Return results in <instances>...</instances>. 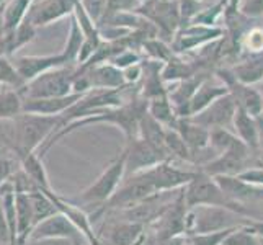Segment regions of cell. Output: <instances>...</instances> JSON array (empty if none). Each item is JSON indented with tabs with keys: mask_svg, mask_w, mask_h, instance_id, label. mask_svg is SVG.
I'll list each match as a JSON object with an SVG mask.
<instances>
[{
	"mask_svg": "<svg viewBox=\"0 0 263 245\" xmlns=\"http://www.w3.org/2000/svg\"><path fill=\"white\" fill-rule=\"evenodd\" d=\"M16 204V245H25L34 229V214L28 193H15Z\"/></svg>",
	"mask_w": 263,
	"mask_h": 245,
	"instance_id": "obj_20",
	"label": "cell"
},
{
	"mask_svg": "<svg viewBox=\"0 0 263 245\" xmlns=\"http://www.w3.org/2000/svg\"><path fill=\"white\" fill-rule=\"evenodd\" d=\"M85 93H70L58 98H23V113L61 116L70 110Z\"/></svg>",
	"mask_w": 263,
	"mask_h": 245,
	"instance_id": "obj_15",
	"label": "cell"
},
{
	"mask_svg": "<svg viewBox=\"0 0 263 245\" xmlns=\"http://www.w3.org/2000/svg\"><path fill=\"white\" fill-rule=\"evenodd\" d=\"M124 74V79H126V84L128 85H134L138 84V82L142 79V74H144V67H142V62L139 64H134V66H129L123 70Z\"/></svg>",
	"mask_w": 263,
	"mask_h": 245,
	"instance_id": "obj_39",
	"label": "cell"
},
{
	"mask_svg": "<svg viewBox=\"0 0 263 245\" xmlns=\"http://www.w3.org/2000/svg\"><path fill=\"white\" fill-rule=\"evenodd\" d=\"M165 147H167L170 160L178 159L181 162L193 163L192 152H190V149H188V146L185 144L183 138H181V136L178 134L177 129L167 128V131H165Z\"/></svg>",
	"mask_w": 263,
	"mask_h": 245,
	"instance_id": "obj_27",
	"label": "cell"
},
{
	"mask_svg": "<svg viewBox=\"0 0 263 245\" xmlns=\"http://www.w3.org/2000/svg\"><path fill=\"white\" fill-rule=\"evenodd\" d=\"M80 5L84 7L87 15L98 26V23L103 20V16L106 13V0H80Z\"/></svg>",
	"mask_w": 263,
	"mask_h": 245,
	"instance_id": "obj_34",
	"label": "cell"
},
{
	"mask_svg": "<svg viewBox=\"0 0 263 245\" xmlns=\"http://www.w3.org/2000/svg\"><path fill=\"white\" fill-rule=\"evenodd\" d=\"M33 2L34 0H8L2 15V30H0V33H10L16 30L26 20V15H28Z\"/></svg>",
	"mask_w": 263,
	"mask_h": 245,
	"instance_id": "obj_23",
	"label": "cell"
},
{
	"mask_svg": "<svg viewBox=\"0 0 263 245\" xmlns=\"http://www.w3.org/2000/svg\"><path fill=\"white\" fill-rule=\"evenodd\" d=\"M260 92H261V95H263V84H261V88H260Z\"/></svg>",
	"mask_w": 263,
	"mask_h": 245,
	"instance_id": "obj_48",
	"label": "cell"
},
{
	"mask_svg": "<svg viewBox=\"0 0 263 245\" xmlns=\"http://www.w3.org/2000/svg\"><path fill=\"white\" fill-rule=\"evenodd\" d=\"M106 245H136L146 232V225L129 221H106Z\"/></svg>",
	"mask_w": 263,
	"mask_h": 245,
	"instance_id": "obj_18",
	"label": "cell"
},
{
	"mask_svg": "<svg viewBox=\"0 0 263 245\" xmlns=\"http://www.w3.org/2000/svg\"><path fill=\"white\" fill-rule=\"evenodd\" d=\"M30 195V199H31V206H33V214H34V225L44 221L46 217L52 216L59 213L58 208L54 206L52 199L44 193L41 192V190H36V192L33 193H28Z\"/></svg>",
	"mask_w": 263,
	"mask_h": 245,
	"instance_id": "obj_28",
	"label": "cell"
},
{
	"mask_svg": "<svg viewBox=\"0 0 263 245\" xmlns=\"http://www.w3.org/2000/svg\"><path fill=\"white\" fill-rule=\"evenodd\" d=\"M15 172V162L10 157H0V186H4Z\"/></svg>",
	"mask_w": 263,
	"mask_h": 245,
	"instance_id": "obj_38",
	"label": "cell"
},
{
	"mask_svg": "<svg viewBox=\"0 0 263 245\" xmlns=\"http://www.w3.org/2000/svg\"><path fill=\"white\" fill-rule=\"evenodd\" d=\"M228 88L232 98L235 100L237 108L252 115L253 118L263 115V95L260 92V88H257L255 85L240 84L235 79L229 82Z\"/></svg>",
	"mask_w": 263,
	"mask_h": 245,
	"instance_id": "obj_17",
	"label": "cell"
},
{
	"mask_svg": "<svg viewBox=\"0 0 263 245\" xmlns=\"http://www.w3.org/2000/svg\"><path fill=\"white\" fill-rule=\"evenodd\" d=\"M0 237H2L4 243L12 245L10 228H8V222H7V217H5V213H4V206H2V201H0Z\"/></svg>",
	"mask_w": 263,
	"mask_h": 245,
	"instance_id": "obj_40",
	"label": "cell"
},
{
	"mask_svg": "<svg viewBox=\"0 0 263 245\" xmlns=\"http://www.w3.org/2000/svg\"><path fill=\"white\" fill-rule=\"evenodd\" d=\"M84 43H85V36H84L82 30H80V26H79V23L76 20L74 13H72L69 38H67L64 51H62V54H64V58H66L69 66H77L79 54H80V49H82V46H84Z\"/></svg>",
	"mask_w": 263,
	"mask_h": 245,
	"instance_id": "obj_26",
	"label": "cell"
},
{
	"mask_svg": "<svg viewBox=\"0 0 263 245\" xmlns=\"http://www.w3.org/2000/svg\"><path fill=\"white\" fill-rule=\"evenodd\" d=\"M249 225H250V228H252L253 231H255V232L260 235V237L263 239V219H257V221H255V219H252Z\"/></svg>",
	"mask_w": 263,
	"mask_h": 245,
	"instance_id": "obj_43",
	"label": "cell"
},
{
	"mask_svg": "<svg viewBox=\"0 0 263 245\" xmlns=\"http://www.w3.org/2000/svg\"><path fill=\"white\" fill-rule=\"evenodd\" d=\"M0 245H5V243H4V240H2V237H0Z\"/></svg>",
	"mask_w": 263,
	"mask_h": 245,
	"instance_id": "obj_47",
	"label": "cell"
},
{
	"mask_svg": "<svg viewBox=\"0 0 263 245\" xmlns=\"http://www.w3.org/2000/svg\"><path fill=\"white\" fill-rule=\"evenodd\" d=\"M102 245H103V243H102Z\"/></svg>",
	"mask_w": 263,
	"mask_h": 245,
	"instance_id": "obj_52",
	"label": "cell"
},
{
	"mask_svg": "<svg viewBox=\"0 0 263 245\" xmlns=\"http://www.w3.org/2000/svg\"><path fill=\"white\" fill-rule=\"evenodd\" d=\"M174 129H177L178 134L183 138L185 144L188 146L190 152H192V156H193L195 165L199 162V157H201L203 154L211 150V147H210L211 131L203 128L201 124L195 123L192 118H178Z\"/></svg>",
	"mask_w": 263,
	"mask_h": 245,
	"instance_id": "obj_14",
	"label": "cell"
},
{
	"mask_svg": "<svg viewBox=\"0 0 263 245\" xmlns=\"http://www.w3.org/2000/svg\"><path fill=\"white\" fill-rule=\"evenodd\" d=\"M126 152V177H133L136 174L147 170L160 162H165V157L159 154L151 144H147L141 138H134L128 141V146L124 149Z\"/></svg>",
	"mask_w": 263,
	"mask_h": 245,
	"instance_id": "obj_10",
	"label": "cell"
},
{
	"mask_svg": "<svg viewBox=\"0 0 263 245\" xmlns=\"http://www.w3.org/2000/svg\"><path fill=\"white\" fill-rule=\"evenodd\" d=\"M16 157L20 159L22 168L26 172V175L34 181L36 186H38L41 192H51L48 174H46V168H44L43 157H40V154H36V152L18 154Z\"/></svg>",
	"mask_w": 263,
	"mask_h": 245,
	"instance_id": "obj_22",
	"label": "cell"
},
{
	"mask_svg": "<svg viewBox=\"0 0 263 245\" xmlns=\"http://www.w3.org/2000/svg\"><path fill=\"white\" fill-rule=\"evenodd\" d=\"M4 2H5V0H0V5H2V4H4Z\"/></svg>",
	"mask_w": 263,
	"mask_h": 245,
	"instance_id": "obj_49",
	"label": "cell"
},
{
	"mask_svg": "<svg viewBox=\"0 0 263 245\" xmlns=\"http://www.w3.org/2000/svg\"><path fill=\"white\" fill-rule=\"evenodd\" d=\"M240 58L246 54L263 52V26H249V30L240 38Z\"/></svg>",
	"mask_w": 263,
	"mask_h": 245,
	"instance_id": "obj_29",
	"label": "cell"
},
{
	"mask_svg": "<svg viewBox=\"0 0 263 245\" xmlns=\"http://www.w3.org/2000/svg\"><path fill=\"white\" fill-rule=\"evenodd\" d=\"M79 72H82L87 79L90 90H120L128 85L123 70L110 62H102V64L90 67H79Z\"/></svg>",
	"mask_w": 263,
	"mask_h": 245,
	"instance_id": "obj_13",
	"label": "cell"
},
{
	"mask_svg": "<svg viewBox=\"0 0 263 245\" xmlns=\"http://www.w3.org/2000/svg\"><path fill=\"white\" fill-rule=\"evenodd\" d=\"M126 177V152L123 150L110 165H108L103 174L100 175L92 185L85 188L76 199V204H105L110 199L118 188L121 186Z\"/></svg>",
	"mask_w": 263,
	"mask_h": 245,
	"instance_id": "obj_5",
	"label": "cell"
},
{
	"mask_svg": "<svg viewBox=\"0 0 263 245\" xmlns=\"http://www.w3.org/2000/svg\"><path fill=\"white\" fill-rule=\"evenodd\" d=\"M147 2H151V0H139V4L142 5V4H147Z\"/></svg>",
	"mask_w": 263,
	"mask_h": 245,
	"instance_id": "obj_45",
	"label": "cell"
},
{
	"mask_svg": "<svg viewBox=\"0 0 263 245\" xmlns=\"http://www.w3.org/2000/svg\"><path fill=\"white\" fill-rule=\"evenodd\" d=\"M257 129H258V144H260V150H263V115L257 116Z\"/></svg>",
	"mask_w": 263,
	"mask_h": 245,
	"instance_id": "obj_42",
	"label": "cell"
},
{
	"mask_svg": "<svg viewBox=\"0 0 263 245\" xmlns=\"http://www.w3.org/2000/svg\"><path fill=\"white\" fill-rule=\"evenodd\" d=\"M222 245H261V237L250 225L234 229Z\"/></svg>",
	"mask_w": 263,
	"mask_h": 245,
	"instance_id": "obj_31",
	"label": "cell"
},
{
	"mask_svg": "<svg viewBox=\"0 0 263 245\" xmlns=\"http://www.w3.org/2000/svg\"><path fill=\"white\" fill-rule=\"evenodd\" d=\"M186 239H188V237H186ZM186 245H192V243H190V242H188V240H186Z\"/></svg>",
	"mask_w": 263,
	"mask_h": 245,
	"instance_id": "obj_50",
	"label": "cell"
},
{
	"mask_svg": "<svg viewBox=\"0 0 263 245\" xmlns=\"http://www.w3.org/2000/svg\"><path fill=\"white\" fill-rule=\"evenodd\" d=\"M235 113H237V105H235V100L232 98V95L228 93L217 98L216 102H213L201 113L192 116V120L210 131L221 128L232 129Z\"/></svg>",
	"mask_w": 263,
	"mask_h": 245,
	"instance_id": "obj_9",
	"label": "cell"
},
{
	"mask_svg": "<svg viewBox=\"0 0 263 245\" xmlns=\"http://www.w3.org/2000/svg\"><path fill=\"white\" fill-rule=\"evenodd\" d=\"M196 172L198 170L178 168L170 160H165L141 172V174H144V177L154 185L157 193H162V192H174V190L185 188L195 178Z\"/></svg>",
	"mask_w": 263,
	"mask_h": 245,
	"instance_id": "obj_6",
	"label": "cell"
},
{
	"mask_svg": "<svg viewBox=\"0 0 263 245\" xmlns=\"http://www.w3.org/2000/svg\"><path fill=\"white\" fill-rule=\"evenodd\" d=\"M79 2L80 0H36L30 7L26 20H28L34 28L49 25L69 13H74L76 5Z\"/></svg>",
	"mask_w": 263,
	"mask_h": 245,
	"instance_id": "obj_11",
	"label": "cell"
},
{
	"mask_svg": "<svg viewBox=\"0 0 263 245\" xmlns=\"http://www.w3.org/2000/svg\"><path fill=\"white\" fill-rule=\"evenodd\" d=\"M36 239H70L76 245H90L88 240L85 239V235L62 213L52 214L46 217L44 221L36 224L28 240H36Z\"/></svg>",
	"mask_w": 263,
	"mask_h": 245,
	"instance_id": "obj_7",
	"label": "cell"
},
{
	"mask_svg": "<svg viewBox=\"0 0 263 245\" xmlns=\"http://www.w3.org/2000/svg\"><path fill=\"white\" fill-rule=\"evenodd\" d=\"M23 113V97L20 90L0 85V120H13Z\"/></svg>",
	"mask_w": 263,
	"mask_h": 245,
	"instance_id": "obj_24",
	"label": "cell"
},
{
	"mask_svg": "<svg viewBox=\"0 0 263 245\" xmlns=\"http://www.w3.org/2000/svg\"><path fill=\"white\" fill-rule=\"evenodd\" d=\"M141 62V56L136 51H133L131 48L128 49H124L121 51L120 54H116V56L110 61V64L116 66L118 69H121L124 70L126 67H129V66H134V64H139Z\"/></svg>",
	"mask_w": 263,
	"mask_h": 245,
	"instance_id": "obj_35",
	"label": "cell"
},
{
	"mask_svg": "<svg viewBox=\"0 0 263 245\" xmlns=\"http://www.w3.org/2000/svg\"><path fill=\"white\" fill-rule=\"evenodd\" d=\"M232 131L239 136V139L255 154L260 152L258 144V129H257V120L252 115L246 113L240 108H237V113L234 116Z\"/></svg>",
	"mask_w": 263,
	"mask_h": 245,
	"instance_id": "obj_21",
	"label": "cell"
},
{
	"mask_svg": "<svg viewBox=\"0 0 263 245\" xmlns=\"http://www.w3.org/2000/svg\"><path fill=\"white\" fill-rule=\"evenodd\" d=\"M12 62L18 72V76L25 82V85L51 69L69 66L62 52L49 54V56H18Z\"/></svg>",
	"mask_w": 263,
	"mask_h": 245,
	"instance_id": "obj_12",
	"label": "cell"
},
{
	"mask_svg": "<svg viewBox=\"0 0 263 245\" xmlns=\"http://www.w3.org/2000/svg\"><path fill=\"white\" fill-rule=\"evenodd\" d=\"M0 30H2V16H0Z\"/></svg>",
	"mask_w": 263,
	"mask_h": 245,
	"instance_id": "obj_46",
	"label": "cell"
},
{
	"mask_svg": "<svg viewBox=\"0 0 263 245\" xmlns=\"http://www.w3.org/2000/svg\"><path fill=\"white\" fill-rule=\"evenodd\" d=\"M239 13L252 20L263 16V0H240Z\"/></svg>",
	"mask_w": 263,
	"mask_h": 245,
	"instance_id": "obj_37",
	"label": "cell"
},
{
	"mask_svg": "<svg viewBox=\"0 0 263 245\" xmlns=\"http://www.w3.org/2000/svg\"><path fill=\"white\" fill-rule=\"evenodd\" d=\"M62 126L61 116H44L33 113H22L13 118V146L15 154L36 152L43 147L54 131H59Z\"/></svg>",
	"mask_w": 263,
	"mask_h": 245,
	"instance_id": "obj_1",
	"label": "cell"
},
{
	"mask_svg": "<svg viewBox=\"0 0 263 245\" xmlns=\"http://www.w3.org/2000/svg\"><path fill=\"white\" fill-rule=\"evenodd\" d=\"M147 113L154 118V120H157L160 124H164L165 128H174L178 120V116L174 110V105H172L168 100V95L149 100Z\"/></svg>",
	"mask_w": 263,
	"mask_h": 245,
	"instance_id": "obj_25",
	"label": "cell"
},
{
	"mask_svg": "<svg viewBox=\"0 0 263 245\" xmlns=\"http://www.w3.org/2000/svg\"><path fill=\"white\" fill-rule=\"evenodd\" d=\"M261 245H263V239H261Z\"/></svg>",
	"mask_w": 263,
	"mask_h": 245,
	"instance_id": "obj_51",
	"label": "cell"
},
{
	"mask_svg": "<svg viewBox=\"0 0 263 245\" xmlns=\"http://www.w3.org/2000/svg\"><path fill=\"white\" fill-rule=\"evenodd\" d=\"M183 199L188 210L196 206H221L246 217H250V219H263V217H258L255 213H252L246 204L232 201L222 192V188L216 181V178L204 174L203 170H198L195 178L183 188Z\"/></svg>",
	"mask_w": 263,
	"mask_h": 245,
	"instance_id": "obj_2",
	"label": "cell"
},
{
	"mask_svg": "<svg viewBox=\"0 0 263 245\" xmlns=\"http://www.w3.org/2000/svg\"><path fill=\"white\" fill-rule=\"evenodd\" d=\"M250 217H246L228 208L221 206H196L190 208L185 217L186 235L217 232L226 229L243 228L250 224Z\"/></svg>",
	"mask_w": 263,
	"mask_h": 245,
	"instance_id": "obj_3",
	"label": "cell"
},
{
	"mask_svg": "<svg viewBox=\"0 0 263 245\" xmlns=\"http://www.w3.org/2000/svg\"><path fill=\"white\" fill-rule=\"evenodd\" d=\"M228 93H229V88L226 87L216 76L214 77L210 76L201 85L198 87V90H196L193 98H192V102H190V105H188V118L201 113L213 102H216L217 98H221L222 95H228Z\"/></svg>",
	"mask_w": 263,
	"mask_h": 245,
	"instance_id": "obj_16",
	"label": "cell"
},
{
	"mask_svg": "<svg viewBox=\"0 0 263 245\" xmlns=\"http://www.w3.org/2000/svg\"><path fill=\"white\" fill-rule=\"evenodd\" d=\"M226 36V30L219 26H206L198 23H190L183 30H180L174 41H172V51L175 54H181L198 49L206 44L214 43Z\"/></svg>",
	"mask_w": 263,
	"mask_h": 245,
	"instance_id": "obj_8",
	"label": "cell"
},
{
	"mask_svg": "<svg viewBox=\"0 0 263 245\" xmlns=\"http://www.w3.org/2000/svg\"><path fill=\"white\" fill-rule=\"evenodd\" d=\"M258 167H261V168H263V150H260V152H258Z\"/></svg>",
	"mask_w": 263,
	"mask_h": 245,
	"instance_id": "obj_44",
	"label": "cell"
},
{
	"mask_svg": "<svg viewBox=\"0 0 263 245\" xmlns=\"http://www.w3.org/2000/svg\"><path fill=\"white\" fill-rule=\"evenodd\" d=\"M142 49L151 58V61L164 62V64H165L167 61H170L172 58H174V51H172L167 46V44L162 40H159V38H147V40H144Z\"/></svg>",
	"mask_w": 263,
	"mask_h": 245,
	"instance_id": "obj_30",
	"label": "cell"
},
{
	"mask_svg": "<svg viewBox=\"0 0 263 245\" xmlns=\"http://www.w3.org/2000/svg\"><path fill=\"white\" fill-rule=\"evenodd\" d=\"M141 7L139 0H106V13L118 12H136Z\"/></svg>",
	"mask_w": 263,
	"mask_h": 245,
	"instance_id": "obj_36",
	"label": "cell"
},
{
	"mask_svg": "<svg viewBox=\"0 0 263 245\" xmlns=\"http://www.w3.org/2000/svg\"><path fill=\"white\" fill-rule=\"evenodd\" d=\"M237 229V228H235ZM234 229H226V231H217V232H206V234H193L186 235L188 242L192 245H222L224 240L228 239V235Z\"/></svg>",
	"mask_w": 263,
	"mask_h": 245,
	"instance_id": "obj_33",
	"label": "cell"
},
{
	"mask_svg": "<svg viewBox=\"0 0 263 245\" xmlns=\"http://www.w3.org/2000/svg\"><path fill=\"white\" fill-rule=\"evenodd\" d=\"M25 245H76L70 239H36L28 240Z\"/></svg>",
	"mask_w": 263,
	"mask_h": 245,
	"instance_id": "obj_41",
	"label": "cell"
},
{
	"mask_svg": "<svg viewBox=\"0 0 263 245\" xmlns=\"http://www.w3.org/2000/svg\"><path fill=\"white\" fill-rule=\"evenodd\" d=\"M77 66H61L28 82L20 93L23 98H58L74 93Z\"/></svg>",
	"mask_w": 263,
	"mask_h": 245,
	"instance_id": "obj_4",
	"label": "cell"
},
{
	"mask_svg": "<svg viewBox=\"0 0 263 245\" xmlns=\"http://www.w3.org/2000/svg\"><path fill=\"white\" fill-rule=\"evenodd\" d=\"M235 80L246 85H258L263 82V52L246 54L229 67Z\"/></svg>",
	"mask_w": 263,
	"mask_h": 245,
	"instance_id": "obj_19",
	"label": "cell"
},
{
	"mask_svg": "<svg viewBox=\"0 0 263 245\" xmlns=\"http://www.w3.org/2000/svg\"><path fill=\"white\" fill-rule=\"evenodd\" d=\"M0 85L12 87L16 90H22L25 87V82L18 76L16 69L13 67V62L7 58H0Z\"/></svg>",
	"mask_w": 263,
	"mask_h": 245,
	"instance_id": "obj_32",
	"label": "cell"
}]
</instances>
